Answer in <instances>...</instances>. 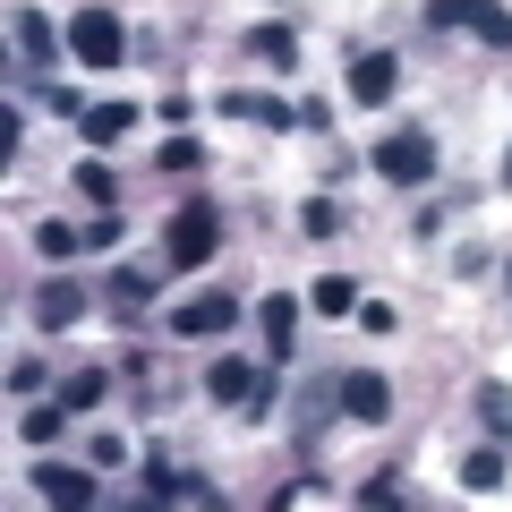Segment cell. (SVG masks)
<instances>
[{
    "label": "cell",
    "mask_w": 512,
    "mask_h": 512,
    "mask_svg": "<svg viewBox=\"0 0 512 512\" xmlns=\"http://www.w3.org/2000/svg\"><path fill=\"white\" fill-rule=\"evenodd\" d=\"M9 393H18V402H35V393H43V359H18V367H9Z\"/></svg>",
    "instance_id": "484cf974"
},
{
    "label": "cell",
    "mask_w": 512,
    "mask_h": 512,
    "mask_svg": "<svg viewBox=\"0 0 512 512\" xmlns=\"http://www.w3.org/2000/svg\"><path fill=\"white\" fill-rule=\"evenodd\" d=\"M77 316H86V282L52 274V282L35 291V325H43V333H60V325H77Z\"/></svg>",
    "instance_id": "ba28073f"
},
{
    "label": "cell",
    "mask_w": 512,
    "mask_h": 512,
    "mask_svg": "<svg viewBox=\"0 0 512 512\" xmlns=\"http://www.w3.org/2000/svg\"><path fill=\"white\" fill-rule=\"evenodd\" d=\"M69 52H77V69H120L128 35H120L111 9H77V18H69Z\"/></svg>",
    "instance_id": "3957f363"
},
{
    "label": "cell",
    "mask_w": 512,
    "mask_h": 512,
    "mask_svg": "<svg viewBox=\"0 0 512 512\" xmlns=\"http://www.w3.org/2000/svg\"><path fill=\"white\" fill-rule=\"evenodd\" d=\"M214 248H222V214L214 205H180V214H171V274L214 265Z\"/></svg>",
    "instance_id": "7a4b0ae2"
},
{
    "label": "cell",
    "mask_w": 512,
    "mask_h": 512,
    "mask_svg": "<svg viewBox=\"0 0 512 512\" xmlns=\"http://www.w3.org/2000/svg\"><path fill=\"white\" fill-rule=\"evenodd\" d=\"M248 60H265V69H299V35H291V26H256Z\"/></svg>",
    "instance_id": "9a60e30c"
},
{
    "label": "cell",
    "mask_w": 512,
    "mask_h": 512,
    "mask_svg": "<svg viewBox=\"0 0 512 512\" xmlns=\"http://www.w3.org/2000/svg\"><path fill=\"white\" fill-rule=\"evenodd\" d=\"M256 325H265V350H274V359H291V350H299V299L274 291L265 308H256Z\"/></svg>",
    "instance_id": "7c38bea8"
},
{
    "label": "cell",
    "mask_w": 512,
    "mask_h": 512,
    "mask_svg": "<svg viewBox=\"0 0 512 512\" xmlns=\"http://www.w3.org/2000/svg\"><path fill=\"white\" fill-rule=\"evenodd\" d=\"M35 248L43 256H77V248H86V231H69V222H35Z\"/></svg>",
    "instance_id": "603a6c76"
},
{
    "label": "cell",
    "mask_w": 512,
    "mask_h": 512,
    "mask_svg": "<svg viewBox=\"0 0 512 512\" xmlns=\"http://www.w3.org/2000/svg\"><path fill=\"white\" fill-rule=\"evenodd\" d=\"M103 393H111V376H103V367H77V376L60 384V410H94Z\"/></svg>",
    "instance_id": "ac0fdd59"
},
{
    "label": "cell",
    "mask_w": 512,
    "mask_h": 512,
    "mask_svg": "<svg viewBox=\"0 0 512 512\" xmlns=\"http://www.w3.org/2000/svg\"><path fill=\"white\" fill-rule=\"evenodd\" d=\"M214 111H222V120H256V128H299V111H291V103H274V94H239V86L222 94Z\"/></svg>",
    "instance_id": "8fae6325"
},
{
    "label": "cell",
    "mask_w": 512,
    "mask_h": 512,
    "mask_svg": "<svg viewBox=\"0 0 512 512\" xmlns=\"http://www.w3.org/2000/svg\"><path fill=\"white\" fill-rule=\"evenodd\" d=\"M504 188H512V146H504Z\"/></svg>",
    "instance_id": "f546056e"
},
{
    "label": "cell",
    "mask_w": 512,
    "mask_h": 512,
    "mask_svg": "<svg viewBox=\"0 0 512 512\" xmlns=\"http://www.w3.org/2000/svg\"><path fill=\"white\" fill-rule=\"evenodd\" d=\"M86 248H94V256H103V248H120V214H111V205H103V214H94V231H86Z\"/></svg>",
    "instance_id": "83f0119b"
},
{
    "label": "cell",
    "mask_w": 512,
    "mask_h": 512,
    "mask_svg": "<svg viewBox=\"0 0 512 512\" xmlns=\"http://www.w3.org/2000/svg\"><path fill=\"white\" fill-rule=\"evenodd\" d=\"M461 487H470V495H495V487H504V453H495V444H478V453L461 461Z\"/></svg>",
    "instance_id": "e0dca14e"
},
{
    "label": "cell",
    "mask_w": 512,
    "mask_h": 512,
    "mask_svg": "<svg viewBox=\"0 0 512 512\" xmlns=\"http://www.w3.org/2000/svg\"><path fill=\"white\" fill-rule=\"evenodd\" d=\"M393 86H402V60H393V52H359V60H350V103L376 111V103H393Z\"/></svg>",
    "instance_id": "52a82bcc"
},
{
    "label": "cell",
    "mask_w": 512,
    "mask_h": 512,
    "mask_svg": "<svg viewBox=\"0 0 512 512\" xmlns=\"http://www.w3.org/2000/svg\"><path fill=\"white\" fill-rule=\"evenodd\" d=\"M197 154H205V146H197V137H171V146H163V154H154V163H163V171H197Z\"/></svg>",
    "instance_id": "4316f807"
},
{
    "label": "cell",
    "mask_w": 512,
    "mask_h": 512,
    "mask_svg": "<svg viewBox=\"0 0 512 512\" xmlns=\"http://www.w3.org/2000/svg\"><path fill=\"white\" fill-rule=\"evenodd\" d=\"M478 419H487L495 444H512V393H504V384H478Z\"/></svg>",
    "instance_id": "d6986e66"
},
{
    "label": "cell",
    "mask_w": 512,
    "mask_h": 512,
    "mask_svg": "<svg viewBox=\"0 0 512 512\" xmlns=\"http://www.w3.org/2000/svg\"><path fill=\"white\" fill-rule=\"evenodd\" d=\"M333 222H342V214H333V197H308V205H299V231H308V239H325Z\"/></svg>",
    "instance_id": "d4e9b609"
},
{
    "label": "cell",
    "mask_w": 512,
    "mask_h": 512,
    "mask_svg": "<svg viewBox=\"0 0 512 512\" xmlns=\"http://www.w3.org/2000/svg\"><path fill=\"white\" fill-rule=\"evenodd\" d=\"M205 393H214L222 410H239V402L256 393V367H248V359H214V367H205Z\"/></svg>",
    "instance_id": "5bb4252c"
},
{
    "label": "cell",
    "mask_w": 512,
    "mask_h": 512,
    "mask_svg": "<svg viewBox=\"0 0 512 512\" xmlns=\"http://www.w3.org/2000/svg\"><path fill=\"white\" fill-rule=\"evenodd\" d=\"M18 60H26V69H52V60H60V35H52L43 9H18Z\"/></svg>",
    "instance_id": "4fadbf2b"
},
{
    "label": "cell",
    "mask_w": 512,
    "mask_h": 512,
    "mask_svg": "<svg viewBox=\"0 0 512 512\" xmlns=\"http://www.w3.org/2000/svg\"><path fill=\"white\" fill-rule=\"evenodd\" d=\"M146 495H154V504H171V495H180V504H214V487L188 478V470H171L163 453H146Z\"/></svg>",
    "instance_id": "30bf717a"
},
{
    "label": "cell",
    "mask_w": 512,
    "mask_h": 512,
    "mask_svg": "<svg viewBox=\"0 0 512 512\" xmlns=\"http://www.w3.org/2000/svg\"><path fill=\"white\" fill-rule=\"evenodd\" d=\"M308 308H316V316H359V291H350L342 274H325V282L308 291Z\"/></svg>",
    "instance_id": "ffe728a7"
},
{
    "label": "cell",
    "mask_w": 512,
    "mask_h": 512,
    "mask_svg": "<svg viewBox=\"0 0 512 512\" xmlns=\"http://www.w3.org/2000/svg\"><path fill=\"white\" fill-rule=\"evenodd\" d=\"M77 197L86 205H120V180H111L103 163H77Z\"/></svg>",
    "instance_id": "44dd1931"
},
{
    "label": "cell",
    "mask_w": 512,
    "mask_h": 512,
    "mask_svg": "<svg viewBox=\"0 0 512 512\" xmlns=\"http://www.w3.org/2000/svg\"><path fill=\"white\" fill-rule=\"evenodd\" d=\"M427 26H470L478 43L512 52V9H495V0H427Z\"/></svg>",
    "instance_id": "277c9868"
},
{
    "label": "cell",
    "mask_w": 512,
    "mask_h": 512,
    "mask_svg": "<svg viewBox=\"0 0 512 512\" xmlns=\"http://www.w3.org/2000/svg\"><path fill=\"white\" fill-rule=\"evenodd\" d=\"M60 419H69L60 402H52V410L35 402V410H18V436H26V444H52V436H60Z\"/></svg>",
    "instance_id": "7402d4cb"
},
{
    "label": "cell",
    "mask_w": 512,
    "mask_h": 512,
    "mask_svg": "<svg viewBox=\"0 0 512 512\" xmlns=\"http://www.w3.org/2000/svg\"><path fill=\"white\" fill-rule=\"evenodd\" d=\"M35 495H43V504H94V478L86 470H69V461H35Z\"/></svg>",
    "instance_id": "9c48e42d"
},
{
    "label": "cell",
    "mask_w": 512,
    "mask_h": 512,
    "mask_svg": "<svg viewBox=\"0 0 512 512\" xmlns=\"http://www.w3.org/2000/svg\"><path fill=\"white\" fill-rule=\"evenodd\" d=\"M111 299H120V308H137V299H154V274H137V265H120V274H111Z\"/></svg>",
    "instance_id": "cb8c5ba5"
},
{
    "label": "cell",
    "mask_w": 512,
    "mask_h": 512,
    "mask_svg": "<svg viewBox=\"0 0 512 512\" xmlns=\"http://www.w3.org/2000/svg\"><path fill=\"white\" fill-rule=\"evenodd\" d=\"M94 137V146H111V137H128L137 128V103H86V120H77Z\"/></svg>",
    "instance_id": "2e32d148"
},
{
    "label": "cell",
    "mask_w": 512,
    "mask_h": 512,
    "mask_svg": "<svg viewBox=\"0 0 512 512\" xmlns=\"http://www.w3.org/2000/svg\"><path fill=\"white\" fill-rule=\"evenodd\" d=\"M427 171H436V137H427V128H393V137H376V180L419 188Z\"/></svg>",
    "instance_id": "6da1fadb"
},
{
    "label": "cell",
    "mask_w": 512,
    "mask_h": 512,
    "mask_svg": "<svg viewBox=\"0 0 512 512\" xmlns=\"http://www.w3.org/2000/svg\"><path fill=\"white\" fill-rule=\"evenodd\" d=\"M231 325H239V299H222V291L171 308V333H180V342H205V333H231Z\"/></svg>",
    "instance_id": "5b68a950"
},
{
    "label": "cell",
    "mask_w": 512,
    "mask_h": 512,
    "mask_svg": "<svg viewBox=\"0 0 512 512\" xmlns=\"http://www.w3.org/2000/svg\"><path fill=\"white\" fill-rule=\"evenodd\" d=\"M359 333H367V342H376V333H393V308H384V299H359Z\"/></svg>",
    "instance_id": "f1b7e54d"
},
{
    "label": "cell",
    "mask_w": 512,
    "mask_h": 512,
    "mask_svg": "<svg viewBox=\"0 0 512 512\" xmlns=\"http://www.w3.org/2000/svg\"><path fill=\"white\" fill-rule=\"evenodd\" d=\"M342 410L359 427H384V419H393V384H384L376 367H350V376H342Z\"/></svg>",
    "instance_id": "8992f818"
}]
</instances>
